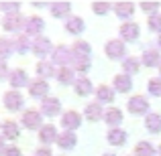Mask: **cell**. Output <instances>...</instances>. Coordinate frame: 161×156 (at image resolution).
Masks as SVG:
<instances>
[{
	"label": "cell",
	"instance_id": "6da1fadb",
	"mask_svg": "<svg viewBox=\"0 0 161 156\" xmlns=\"http://www.w3.org/2000/svg\"><path fill=\"white\" fill-rule=\"evenodd\" d=\"M104 53H106L108 59H125L126 55V47H125V41L120 39H110L106 45H104Z\"/></svg>",
	"mask_w": 161,
	"mask_h": 156
},
{
	"label": "cell",
	"instance_id": "7a4b0ae2",
	"mask_svg": "<svg viewBox=\"0 0 161 156\" xmlns=\"http://www.w3.org/2000/svg\"><path fill=\"white\" fill-rule=\"evenodd\" d=\"M43 28H45V23H43V18L41 16H29L27 20H25V28H23V33L31 39V37H41V33H43Z\"/></svg>",
	"mask_w": 161,
	"mask_h": 156
},
{
	"label": "cell",
	"instance_id": "3957f363",
	"mask_svg": "<svg viewBox=\"0 0 161 156\" xmlns=\"http://www.w3.org/2000/svg\"><path fill=\"white\" fill-rule=\"evenodd\" d=\"M71 55H74L71 49H67L65 45H59V47H55L53 53H51V63L53 65H59V67H69Z\"/></svg>",
	"mask_w": 161,
	"mask_h": 156
},
{
	"label": "cell",
	"instance_id": "277c9868",
	"mask_svg": "<svg viewBox=\"0 0 161 156\" xmlns=\"http://www.w3.org/2000/svg\"><path fill=\"white\" fill-rule=\"evenodd\" d=\"M2 102H4V108H6V109H10V112H19V109L25 105V98H23V93H20V91L10 89V91H6V93H4Z\"/></svg>",
	"mask_w": 161,
	"mask_h": 156
},
{
	"label": "cell",
	"instance_id": "5b68a950",
	"mask_svg": "<svg viewBox=\"0 0 161 156\" xmlns=\"http://www.w3.org/2000/svg\"><path fill=\"white\" fill-rule=\"evenodd\" d=\"M23 126L29 130H41L43 126V113L37 109H25L23 112Z\"/></svg>",
	"mask_w": 161,
	"mask_h": 156
},
{
	"label": "cell",
	"instance_id": "8992f818",
	"mask_svg": "<svg viewBox=\"0 0 161 156\" xmlns=\"http://www.w3.org/2000/svg\"><path fill=\"white\" fill-rule=\"evenodd\" d=\"M53 45H51V41L47 39V37H37V39H33V47H31V51L37 55V57H47V55H51L53 53Z\"/></svg>",
	"mask_w": 161,
	"mask_h": 156
},
{
	"label": "cell",
	"instance_id": "52a82bcc",
	"mask_svg": "<svg viewBox=\"0 0 161 156\" xmlns=\"http://www.w3.org/2000/svg\"><path fill=\"white\" fill-rule=\"evenodd\" d=\"M2 28L6 33H20L25 28V18L20 14H6L2 16Z\"/></svg>",
	"mask_w": 161,
	"mask_h": 156
},
{
	"label": "cell",
	"instance_id": "ba28073f",
	"mask_svg": "<svg viewBox=\"0 0 161 156\" xmlns=\"http://www.w3.org/2000/svg\"><path fill=\"white\" fill-rule=\"evenodd\" d=\"M126 108L133 116H143V113L149 112V102H147L143 95H133V98L126 102Z\"/></svg>",
	"mask_w": 161,
	"mask_h": 156
},
{
	"label": "cell",
	"instance_id": "9c48e42d",
	"mask_svg": "<svg viewBox=\"0 0 161 156\" xmlns=\"http://www.w3.org/2000/svg\"><path fill=\"white\" fill-rule=\"evenodd\" d=\"M8 83L12 85V89L19 91L20 87H25V85L29 87L31 79H29V75H27V71H25V69H14V71L8 73Z\"/></svg>",
	"mask_w": 161,
	"mask_h": 156
},
{
	"label": "cell",
	"instance_id": "30bf717a",
	"mask_svg": "<svg viewBox=\"0 0 161 156\" xmlns=\"http://www.w3.org/2000/svg\"><path fill=\"white\" fill-rule=\"evenodd\" d=\"M80 124H82V116H80L78 112L69 109V112L61 113V126L67 130V132H74V130H78Z\"/></svg>",
	"mask_w": 161,
	"mask_h": 156
},
{
	"label": "cell",
	"instance_id": "8fae6325",
	"mask_svg": "<svg viewBox=\"0 0 161 156\" xmlns=\"http://www.w3.org/2000/svg\"><path fill=\"white\" fill-rule=\"evenodd\" d=\"M41 113L43 116H59L61 113V102H59L57 98H45L43 102H41Z\"/></svg>",
	"mask_w": 161,
	"mask_h": 156
},
{
	"label": "cell",
	"instance_id": "7c38bea8",
	"mask_svg": "<svg viewBox=\"0 0 161 156\" xmlns=\"http://www.w3.org/2000/svg\"><path fill=\"white\" fill-rule=\"evenodd\" d=\"M118 33H120V41H137L139 39V24L133 23V20H126V23L120 24Z\"/></svg>",
	"mask_w": 161,
	"mask_h": 156
},
{
	"label": "cell",
	"instance_id": "4fadbf2b",
	"mask_svg": "<svg viewBox=\"0 0 161 156\" xmlns=\"http://www.w3.org/2000/svg\"><path fill=\"white\" fill-rule=\"evenodd\" d=\"M29 93H31V98L45 99L47 93H49V83L45 81V79H35V81L29 83Z\"/></svg>",
	"mask_w": 161,
	"mask_h": 156
},
{
	"label": "cell",
	"instance_id": "5bb4252c",
	"mask_svg": "<svg viewBox=\"0 0 161 156\" xmlns=\"http://www.w3.org/2000/svg\"><path fill=\"white\" fill-rule=\"evenodd\" d=\"M69 67H71L74 71H80V73H84V71H88V69L92 67L90 57H88V55L74 53V55H71V61H69Z\"/></svg>",
	"mask_w": 161,
	"mask_h": 156
},
{
	"label": "cell",
	"instance_id": "9a60e30c",
	"mask_svg": "<svg viewBox=\"0 0 161 156\" xmlns=\"http://www.w3.org/2000/svg\"><path fill=\"white\" fill-rule=\"evenodd\" d=\"M112 10L118 18H122L126 23V20L135 14V4L133 2H116V4H112Z\"/></svg>",
	"mask_w": 161,
	"mask_h": 156
},
{
	"label": "cell",
	"instance_id": "2e32d148",
	"mask_svg": "<svg viewBox=\"0 0 161 156\" xmlns=\"http://www.w3.org/2000/svg\"><path fill=\"white\" fill-rule=\"evenodd\" d=\"M57 128H55L53 124H45L41 126L39 130V140L43 142V144H53V142H57Z\"/></svg>",
	"mask_w": 161,
	"mask_h": 156
},
{
	"label": "cell",
	"instance_id": "e0dca14e",
	"mask_svg": "<svg viewBox=\"0 0 161 156\" xmlns=\"http://www.w3.org/2000/svg\"><path fill=\"white\" fill-rule=\"evenodd\" d=\"M75 144H78V138H75L74 132L63 130V132L57 136V146L61 150H71V148H75Z\"/></svg>",
	"mask_w": 161,
	"mask_h": 156
},
{
	"label": "cell",
	"instance_id": "ac0fdd59",
	"mask_svg": "<svg viewBox=\"0 0 161 156\" xmlns=\"http://www.w3.org/2000/svg\"><path fill=\"white\" fill-rule=\"evenodd\" d=\"M112 85H114V89H116V91H120V93H126V91L133 87V77H130V75H126V73L114 75Z\"/></svg>",
	"mask_w": 161,
	"mask_h": 156
},
{
	"label": "cell",
	"instance_id": "d6986e66",
	"mask_svg": "<svg viewBox=\"0 0 161 156\" xmlns=\"http://www.w3.org/2000/svg\"><path fill=\"white\" fill-rule=\"evenodd\" d=\"M141 61H143V65H147V67H159L161 65V55H159L157 49L147 47L145 51H143Z\"/></svg>",
	"mask_w": 161,
	"mask_h": 156
},
{
	"label": "cell",
	"instance_id": "ffe728a7",
	"mask_svg": "<svg viewBox=\"0 0 161 156\" xmlns=\"http://www.w3.org/2000/svg\"><path fill=\"white\" fill-rule=\"evenodd\" d=\"M122 112L118 108H108L106 112H104V122L110 126V128H118V126L122 124Z\"/></svg>",
	"mask_w": 161,
	"mask_h": 156
},
{
	"label": "cell",
	"instance_id": "44dd1931",
	"mask_svg": "<svg viewBox=\"0 0 161 156\" xmlns=\"http://www.w3.org/2000/svg\"><path fill=\"white\" fill-rule=\"evenodd\" d=\"M84 116H86V120H90V122H98L100 118H104V109H102V105L98 102L88 103L86 108H84Z\"/></svg>",
	"mask_w": 161,
	"mask_h": 156
},
{
	"label": "cell",
	"instance_id": "7402d4cb",
	"mask_svg": "<svg viewBox=\"0 0 161 156\" xmlns=\"http://www.w3.org/2000/svg\"><path fill=\"white\" fill-rule=\"evenodd\" d=\"M19 134H20V130H19V124H16L14 120L2 122V138H6V140H16Z\"/></svg>",
	"mask_w": 161,
	"mask_h": 156
},
{
	"label": "cell",
	"instance_id": "603a6c76",
	"mask_svg": "<svg viewBox=\"0 0 161 156\" xmlns=\"http://www.w3.org/2000/svg\"><path fill=\"white\" fill-rule=\"evenodd\" d=\"M106 140L112 146H122L126 142V132H125V130H120V128H110L108 134H106Z\"/></svg>",
	"mask_w": 161,
	"mask_h": 156
},
{
	"label": "cell",
	"instance_id": "cb8c5ba5",
	"mask_svg": "<svg viewBox=\"0 0 161 156\" xmlns=\"http://www.w3.org/2000/svg\"><path fill=\"white\" fill-rule=\"evenodd\" d=\"M37 73H39V79H47V77H53L55 73H57V69H55V65L51 61H39L37 63Z\"/></svg>",
	"mask_w": 161,
	"mask_h": 156
},
{
	"label": "cell",
	"instance_id": "d4e9b609",
	"mask_svg": "<svg viewBox=\"0 0 161 156\" xmlns=\"http://www.w3.org/2000/svg\"><path fill=\"white\" fill-rule=\"evenodd\" d=\"M114 99V87H108V85H100L96 89V102L100 105L102 103H110Z\"/></svg>",
	"mask_w": 161,
	"mask_h": 156
},
{
	"label": "cell",
	"instance_id": "484cf974",
	"mask_svg": "<svg viewBox=\"0 0 161 156\" xmlns=\"http://www.w3.org/2000/svg\"><path fill=\"white\" fill-rule=\"evenodd\" d=\"M12 43H14V51H19L20 55H23V53H27L29 49L33 47V41L29 39V37L25 35V33H20V35H16L14 39H12Z\"/></svg>",
	"mask_w": 161,
	"mask_h": 156
},
{
	"label": "cell",
	"instance_id": "4316f807",
	"mask_svg": "<svg viewBox=\"0 0 161 156\" xmlns=\"http://www.w3.org/2000/svg\"><path fill=\"white\" fill-rule=\"evenodd\" d=\"M74 89H75L78 95H90L94 87H92V81L88 77H78L74 81Z\"/></svg>",
	"mask_w": 161,
	"mask_h": 156
},
{
	"label": "cell",
	"instance_id": "83f0119b",
	"mask_svg": "<svg viewBox=\"0 0 161 156\" xmlns=\"http://www.w3.org/2000/svg\"><path fill=\"white\" fill-rule=\"evenodd\" d=\"M65 31L69 33V35H80V33L84 31V20L80 18V16H67Z\"/></svg>",
	"mask_w": 161,
	"mask_h": 156
},
{
	"label": "cell",
	"instance_id": "f1b7e54d",
	"mask_svg": "<svg viewBox=\"0 0 161 156\" xmlns=\"http://www.w3.org/2000/svg\"><path fill=\"white\" fill-rule=\"evenodd\" d=\"M145 128L149 130L151 134H159L161 132V113H147Z\"/></svg>",
	"mask_w": 161,
	"mask_h": 156
},
{
	"label": "cell",
	"instance_id": "f546056e",
	"mask_svg": "<svg viewBox=\"0 0 161 156\" xmlns=\"http://www.w3.org/2000/svg\"><path fill=\"white\" fill-rule=\"evenodd\" d=\"M71 10V4L69 2H53L49 4V12H51V16L55 18H61V16H67V12Z\"/></svg>",
	"mask_w": 161,
	"mask_h": 156
},
{
	"label": "cell",
	"instance_id": "4dcf8cb0",
	"mask_svg": "<svg viewBox=\"0 0 161 156\" xmlns=\"http://www.w3.org/2000/svg\"><path fill=\"white\" fill-rule=\"evenodd\" d=\"M139 69H141V61H139L137 57H125L122 59V71H125L126 75L137 73Z\"/></svg>",
	"mask_w": 161,
	"mask_h": 156
},
{
	"label": "cell",
	"instance_id": "1f68e13d",
	"mask_svg": "<svg viewBox=\"0 0 161 156\" xmlns=\"http://www.w3.org/2000/svg\"><path fill=\"white\" fill-rule=\"evenodd\" d=\"M55 77H57L59 83H63V85H67V83H74V81H75L74 69H71V67H59L57 73H55Z\"/></svg>",
	"mask_w": 161,
	"mask_h": 156
},
{
	"label": "cell",
	"instance_id": "d6a6232c",
	"mask_svg": "<svg viewBox=\"0 0 161 156\" xmlns=\"http://www.w3.org/2000/svg\"><path fill=\"white\" fill-rule=\"evenodd\" d=\"M155 154H157V150L151 142H139L135 146V156H155Z\"/></svg>",
	"mask_w": 161,
	"mask_h": 156
},
{
	"label": "cell",
	"instance_id": "836d02e7",
	"mask_svg": "<svg viewBox=\"0 0 161 156\" xmlns=\"http://www.w3.org/2000/svg\"><path fill=\"white\" fill-rule=\"evenodd\" d=\"M14 53V43L8 37H0V59H6Z\"/></svg>",
	"mask_w": 161,
	"mask_h": 156
},
{
	"label": "cell",
	"instance_id": "e575fe53",
	"mask_svg": "<svg viewBox=\"0 0 161 156\" xmlns=\"http://www.w3.org/2000/svg\"><path fill=\"white\" fill-rule=\"evenodd\" d=\"M71 51H74V53H80V55H88V57H90L92 49H90V43H86V41H75L74 47H71Z\"/></svg>",
	"mask_w": 161,
	"mask_h": 156
},
{
	"label": "cell",
	"instance_id": "d590c367",
	"mask_svg": "<svg viewBox=\"0 0 161 156\" xmlns=\"http://www.w3.org/2000/svg\"><path fill=\"white\" fill-rule=\"evenodd\" d=\"M147 24H149V28L153 33H161V14H149L147 16Z\"/></svg>",
	"mask_w": 161,
	"mask_h": 156
},
{
	"label": "cell",
	"instance_id": "8d00e7d4",
	"mask_svg": "<svg viewBox=\"0 0 161 156\" xmlns=\"http://www.w3.org/2000/svg\"><path fill=\"white\" fill-rule=\"evenodd\" d=\"M147 89H149L151 95H161V79L159 77H153L147 81Z\"/></svg>",
	"mask_w": 161,
	"mask_h": 156
},
{
	"label": "cell",
	"instance_id": "74e56055",
	"mask_svg": "<svg viewBox=\"0 0 161 156\" xmlns=\"http://www.w3.org/2000/svg\"><path fill=\"white\" fill-rule=\"evenodd\" d=\"M0 10H4L6 14H19L20 4L19 2H0Z\"/></svg>",
	"mask_w": 161,
	"mask_h": 156
},
{
	"label": "cell",
	"instance_id": "f35d334b",
	"mask_svg": "<svg viewBox=\"0 0 161 156\" xmlns=\"http://www.w3.org/2000/svg\"><path fill=\"white\" fill-rule=\"evenodd\" d=\"M92 10H94L96 14H106L108 10H112V4H108V2H94L92 4Z\"/></svg>",
	"mask_w": 161,
	"mask_h": 156
},
{
	"label": "cell",
	"instance_id": "ab89813d",
	"mask_svg": "<svg viewBox=\"0 0 161 156\" xmlns=\"http://www.w3.org/2000/svg\"><path fill=\"white\" fill-rule=\"evenodd\" d=\"M141 10H145V12H151V14H157V10H159V4H157V2H143V4H141Z\"/></svg>",
	"mask_w": 161,
	"mask_h": 156
},
{
	"label": "cell",
	"instance_id": "60d3db41",
	"mask_svg": "<svg viewBox=\"0 0 161 156\" xmlns=\"http://www.w3.org/2000/svg\"><path fill=\"white\" fill-rule=\"evenodd\" d=\"M33 156H53L51 154V148H47V146H41V148L35 150V154Z\"/></svg>",
	"mask_w": 161,
	"mask_h": 156
},
{
	"label": "cell",
	"instance_id": "b9f144b4",
	"mask_svg": "<svg viewBox=\"0 0 161 156\" xmlns=\"http://www.w3.org/2000/svg\"><path fill=\"white\" fill-rule=\"evenodd\" d=\"M4 156H23V154H20L19 146H8L6 152H4Z\"/></svg>",
	"mask_w": 161,
	"mask_h": 156
},
{
	"label": "cell",
	"instance_id": "7bdbcfd3",
	"mask_svg": "<svg viewBox=\"0 0 161 156\" xmlns=\"http://www.w3.org/2000/svg\"><path fill=\"white\" fill-rule=\"evenodd\" d=\"M6 75H8V65L4 59H0V79H4Z\"/></svg>",
	"mask_w": 161,
	"mask_h": 156
},
{
	"label": "cell",
	"instance_id": "ee69618b",
	"mask_svg": "<svg viewBox=\"0 0 161 156\" xmlns=\"http://www.w3.org/2000/svg\"><path fill=\"white\" fill-rule=\"evenodd\" d=\"M6 148H8V146L4 144V138L0 136V156H4V152H6Z\"/></svg>",
	"mask_w": 161,
	"mask_h": 156
},
{
	"label": "cell",
	"instance_id": "f6af8a7d",
	"mask_svg": "<svg viewBox=\"0 0 161 156\" xmlns=\"http://www.w3.org/2000/svg\"><path fill=\"white\" fill-rule=\"evenodd\" d=\"M157 45H159V49H161V35H159V39H157Z\"/></svg>",
	"mask_w": 161,
	"mask_h": 156
},
{
	"label": "cell",
	"instance_id": "bcb514c9",
	"mask_svg": "<svg viewBox=\"0 0 161 156\" xmlns=\"http://www.w3.org/2000/svg\"><path fill=\"white\" fill-rule=\"evenodd\" d=\"M104 156H116V154H104Z\"/></svg>",
	"mask_w": 161,
	"mask_h": 156
},
{
	"label": "cell",
	"instance_id": "7dc6e473",
	"mask_svg": "<svg viewBox=\"0 0 161 156\" xmlns=\"http://www.w3.org/2000/svg\"><path fill=\"white\" fill-rule=\"evenodd\" d=\"M159 156H161V144H159Z\"/></svg>",
	"mask_w": 161,
	"mask_h": 156
},
{
	"label": "cell",
	"instance_id": "c3c4849f",
	"mask_svg": "<svg viewBox=\"0 0 161 156\" xmlns=\"http://www.w3.org/2000/svg\"><path fill=\"white\" fill-rule=\"evenodd\" d=\"M159 73H161V65H159Z\"/></svg>",
	"mask_w": 161,
	"mask_h": 156
}]
</instances>
